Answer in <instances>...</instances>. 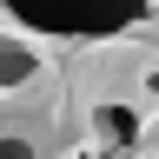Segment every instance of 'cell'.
<instances>
[{
	"mask_svg": "<svg viewBox=\"0 0 159 159\" xmlns=\"http://www.w3.org/2000/svg\"><path fill=\"white\" fill-rule=\"evenodd\" d=\"M99 126H106L113 139H126V133H133V113H119V106H106V113H99Z\"/></svg>",
	"mask_w": 159,
	"mask_h": 159,
	"instance_id": "cell-3",
	"label": "cell"
},
{
	"mask_svg": "<svg viewBox=\"0 0 159 159\" xmlns=\"http://www.w3.org/2000/svg\"><path fill=\"white\" fill-rule=\"evenodd\" d=\"M27 73H33V53L13 47V40H0V86H20Z\"/></svg>",
	"mask_w": 159,
	"mask_h": 159,
	"instance_id": "cell-2",
	"label": "cell"
},
{
	"mask_svg": "<svg viewBox=\"0 0 159 159\" xmlns=\"http://www.w3.org/2000/svg\"><path fill=\"white\" fill-rule=\"evenodd\" d=\"M0 159H33V146H27V139H7V146H0Z\"/></svg>",
	"mask_w": 159,
	"mask_h": 159,
	"instance_id": "cell-4",
	"label": "cell"
},
{
	"mask_svg": "<svg viewBox=\"0 0 159 159\" xmlns=\"http://www.w3.org/2000/svg\"><path fill=\"white\" fill-rule=\"evenodd\" d=\"M13 7L53 33H113L126 13H139V0H13Z\"/></svg>",
	"mask_w": 159,
	"mask_h": 159,
	"instance_id": "cell-1",
	"label": "cell"
}]
</instances>
